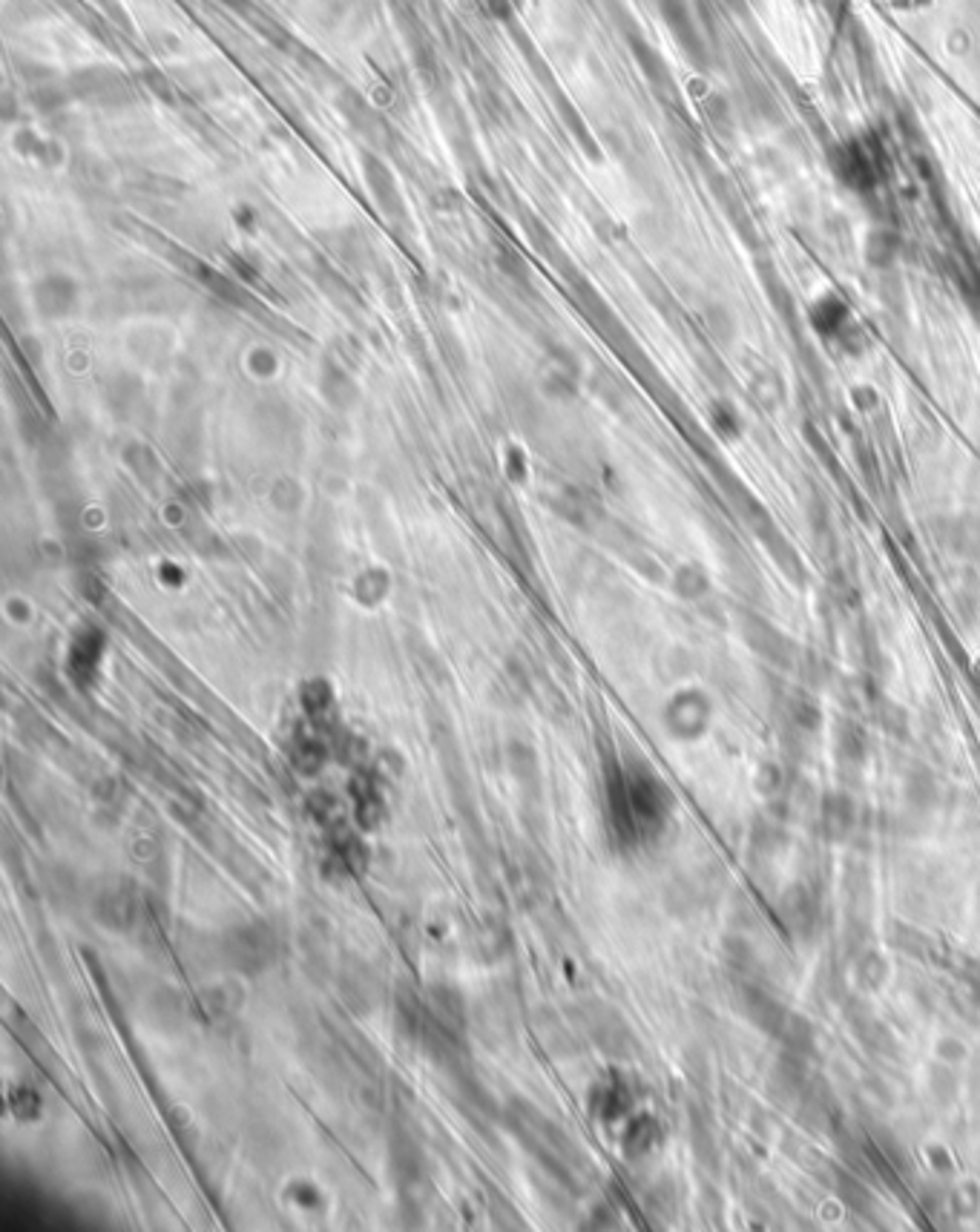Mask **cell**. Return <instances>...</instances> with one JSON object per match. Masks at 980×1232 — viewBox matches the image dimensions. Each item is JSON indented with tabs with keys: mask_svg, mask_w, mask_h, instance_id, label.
<instances>
[{
	"mask_svg": "<svg viewBox=\"0 0 980 1232\" xmlns=\"http://www.w3.org/2000/svg\"><path fill=\"white\" fill-rule=\"evenodd\" d=\"M742 1009H745L748 1020L757 1029H762L765 1034H774V1037L782 1034V1029H785V1023L791 1017V1011L771 991H765L759 986H745L742 988Z\"/></svg>",
	"mask_w": 980,
	"mask_h": 1232,
	"instance_id": "6da1fadb",
	"label": "cell"
},
{
	"mask_svg": "<svg viewBox=\"0 0 980 1232\" xmlns=\"http://www.w3.org/2000/svg\"><path fill=\"white\" fill-rule=\"evenodd\" d=\"M780 917L794 937H811L820 922V902L805 885H797L785 891L780 902Z\"/></svg>",
	"mask_w": 980,
	"mask_h": 1232,
	"instance_id": "7a4b0ae2",
	"label": "cell"
},
{
	"mask_svg": "<svg viewBox=\"0 0 980 1232\" xmlns=\"http://www.w3.org/2000/svg\"><path fill=\"white\" fill-rule=\"evenodd\" d=\"M852 819H854V810H852V802L846 796L834 793V796L826 799V804H823V827H826V833L831 839L846 836L849 827H852Z\"/></svg>",
	"mask_w": 980,
	"mask_h": 1232,
	"instance_id": "3957f363",
	"label": "cell"
},
{
	"mask_svg": "<svg viewBox=\"0 0 980 1232\" xmlns=\"http://www.w3.org/2000/svg\"><path fill=\"white\" fill-rule=\"evenodd\" d=\"M837 1193H840V1198H843L854 1213L869 1216V1213H872V1207H875L872 1193H869V1190L863 1187V1181H860V1178H854L852 1173H840V1175H837Z\"/></svg>",
	"mask_w": 980,
	"mask_h": 1232,
	"instance_id": "277c9868",
	"label": "cell"
},
{
	"mask_svg": "<svg viewBox=\"0 0 980 1232\" xmlns=\"http://www.w3.org/2000/svg\"><path fill=\"white\" fill-rule=\"evenodd\" d=\"M843 319H846V308L837 299H826L814 311V328H820L823 334H837L843 328Z\"/></svg>",
	"mask_w": 980,
	"mask_h": 1232,
	"instance_id": "5b68a950",
	"label": "cell"
},
{
	"mask_svg": "<svg viewBox=\"0 0 980 1232\" xmlns=\"http://www.w3.org/2000/svg\"><path fill=\"white\" fill-rule=\"evenodd\" d=\"M906 793H909V799L918 807H926L932 802V796H935V779L926 770H915L912 779H909V790Z\"/></svg>",
	"mask_w": 980,
	"mask_h": 1232,
	"instance_id": "8992f818",
	"label": "cell"
},
{
	"mask_svg": "<svg viewBox=\"0 0 980 1232\" xmlns=\"http://www.w3.org/2000/svg\"><path fill=\"white\" fill-rule=\"evenodd\" d=\"M840 750L846 758H860L866 753V735L857 727L846 724V730L840 732Z\"/></svg>",
	"mask_w": 980,
	"mask_h": 1232,
	"instance_id": "52a82bcc",
	"label": "cell"
}]
</instances>
